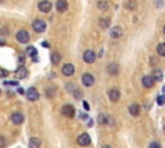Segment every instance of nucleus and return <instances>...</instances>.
Listing matches in <instances>:
<instances>
[{"mask_svg":"<svg viewBox=\"0 0 165 148\" xmlns=\"http://www.w3.org/2000/svg\"><path fill=\"white\" fill-rule=\"evenodd\" d=\"M80 117H81V118H88V116H86L85 113H82V112L80 113Z\"/></svg>","mask_w":165,"mask_h":148,"instance_id":"nucleus-36","label":"nucleus"},{"mask_svg":"<svg viewBox=\"0 0 165 148\" xmlns=\"http://www.w3.org/2000/svg\"><path fill=\"white\" fill-rule=\"evenodd\" d=\"M123 28H121L120 26H115L114 28H111V31H110V35L112 39H120L121 36H123Z\"/></svg>","mask_w":165,"mask_h":148,"instance_id":"nucleus-8","label":"nucleus"},{"mask_svg":"<svg viewBox=\"0 0 165 148\" xmlns=\"http://www.w3.org/2000/svg\"><path fill=\"white\" fill-rule=\"evenodd\" d=\"M163 31H164V34H165V26H164V28H163Z\"/></svg>","mask_w":165,"mask_h":148,"instance_id":"nucleus-41","label":"nucleus"},{"mask_svg":"<svg viewBox=\"0 0 165 148\" xmlns=\"http://www.w3.org/2000/svg\"><path fill=\"white\" fill-rule=\"evenodd\" d=\"M156 50L160 57H165V43H160L156 48Z\"/></svg>","mask_w":165,"mask_h":148,"instance_id":"nucleus-24","label":"nucleus"},{"mask_svg":"<svg viewBox=\"0 0 165 148\" xmlns=\"http://www.w3.org/2000/svg\"><path fill=\"white\" fill-rule=\"evenodd\" d=\"M32 28L35 32H44L47 28V25L43 20H35L32 22Z\"/></svg>","mask_w":165,"mask_h":148,"instance_id":"nucleus-2","label":"nucleus"},{"mask_svg":"<svg viewBox=\"0 0 165 148\" xmlns=\"http://www.w3.org/2000/svg\"><path fill=\"white\" fill-rule=\"evenodd\" d=\"M129 113L132 115V116H138V115L141 113V107L138 106L137 103L130 104V107H129Z\"/></svg>","mask_w":165,"mask_h":148,"instance_id":"nucleus-17","label":"nucleus"},{"mask_svg":"<svg viewBox=\"0 0 165 148\" xmlns=\"http://www.w3.org/2000/svg\"><path fill=\"white\" fill-rule=\"evenodd\" d=\"M61 112H62V115H63V116L69 117V118H72V117L75 116V108L72 107V106H70V104H66V106L62 107Z\"/></svg>","mask_w":165,"mask_h":148,"instance_id":"nucleus-5","label":"nucleus"},{"mask_svg":"<svg viewBox=\"0 0 165 148\" xmlns=\"http://www.w3.org/2000/svg\"><path fill=\"white\" fill-rule=\"evenodd\" d=\"M81 81H82V85L84 87H92V85L94 84V76L90 75V74H84L81 77Z\"/></svg>","mask_w":165,"mask_h":148,"instance_id":"nucleus-7","label":"nucleus"},{"mask_svg":"<svg viewBox=\"0 0 165 148\" xmlns=\"http://www.w3.org/2000/svg\"><path fill=\"white\" fill-rule=\"evenodd\" d=\"M45 94H47L48 98H53V97H54V94H56V89L54 88H48L45 90Z\"/></svg>","mask_w":165,"mask_h":148,"instance_id":"nucleus-26","label":"nucleus"},{"mask_svg":"<svg viewBox=\"0 0 165 148\" xmlns=\"http://www.w3.org/2000/svg\"><path fill=\"white\" fill-rule=\"evenodd\" d=\"M148 148H161V144H160L159 142H151V144H150V147Z\"/></svg>","mask_w":165,"mask_h":148,"instance_id":"nucleus-28","label":"nucleus"},{"mask_svg":"<svg viewBox=\"0 0 165 148\" xmlns=\"http://www.w3.org/2000/svg\"><path fill=\"white\" fill-rule=\"evenodd\" d=\"M108 97L110 99L112 102H119V99H120V92L118 89H111L110 92H108Z\"/></svg>","mask_w":165,"mask_h":148,"instance_id":"nucleus-15","label":"nucleus"},{"mask_svg":"<svg viewBox=\"0 0 165 148\" xmlns=\"http://www.w3.org/2000/svg\"><path fill=\"white\" fill-rule=\"evenodd\" d=\"M90 137L86 134V133H82V134H80L79 137H77V144L81 146V147H86L90 144Z\"/></svg>","mask_w":165,"mask_h":148,"instance_id":"nucleus-3","label":"nucleus"},{"mask_svg":"<svg viewBox=\"0 0 165 148\" xmlns=\"http://www.w3.org/2000/svg\"><path fill=\"white\" fill-rule=\"evenodd\" d=\"M0 93H2V92H0Z\"/></svg>","mask_w":165,"mask_h":148,"instance_id":"nucleus-43","label":"nucleus"},{"mask_svg":"<svg viewBox=\"0 0 165 148\" xmlns=\"http://www.w3.org/2000/svg\"><path fill=\"white\" fill-rule=\"evenodd\" d=\"M50 59H52L53 65H58V63H60V61L62 59V57H61V54L58 53V52H53L52 55H50Z\"/></svg>","mask_w":165,"mask_h":148,"instance_id":"nucleus-21","label":"nucleus"},{"mask_svg":"<svg viewBox=\"0 0 165 148\" xmlns=\"http://www.w3.org/2000/svg\"><path fill=\"white\" fill-rule=\"evenodd\" d=\"M154 79H155V80H157V81L161 80V79H163V74H161V71L157 70V68H155V70H154Z\"/></svg>","mask_w":165,"mask_h":148,"instance_id":"nucleus-25","label":"nucleus"},{"mask_svg":"<svg viewBox=\"0 0 165 148\" xmlns=\"http://www.w3.org/2000/svg\"><path fill=\"white\" fill-rule=\"evenodd\" d=\"M72 93H74V95H75V98H76V99H81V98H82V93H81V90H80V89H75Z\"/></svg>","mask_w":165,"mask_h":148,"instance_id":"nucleus-27","label":"nucleus"},{"mask_svg":"<svg viewBox=\"0 0 165 148\" xmlns=\"http://www.w3.org/2000/svg\"><path fill=\"white\" fill-rule=\"evenodd\" d=\"M82 104H84V107H85L86 111H89V106H88V103H86V102H82Z\"/></svg>","mask_w":165,"mask_h":148,"instance_id":"nucleus-34","label":"nucleus"},{"mask_svg":"<svg viewBox=\"0 0 165 148\" xmlns=\"http://www.w3.org/2000/svg\"><path fill=\"white\" fill-rule=\"evenodd\" d=\"M156 4H157V7L160 8V7L163 5V0H157V2H156Z\"/></svg>","mask_w":165,"mask_h":148,"instance_id":"nucleus-35","label":"nucleus"},{"mask_svg":"<svg viewBox=\"0 0 165 148\" xmlns=\"http://www.w3.org/2000/svg\"><path fill=\"white\" fill-rule=\"evenodd\" d=\"M142 85L144 88H152L155 85L154 76H144V77L142 79Z\"/></svg>","mask_w":165,"mask_h":148,"instance_id":"nucleus-12","label":"nucleus"},{"mask_svg":"<svg viewBox=\"0 0 165 148\" xmlns=\"http://www.w3.org/2000/svg\"><path fill=\"white\" fill-rule=\"evenodd\" d=\"M66 89H67V92H74V90H75L76 88H75V85H74V84H71V83H70V84H67V85H66Z\"/></svg>","mask_w":165,"mask_h":148,"instance_id":"nucleus-29","label":"nucleus"},{"mask_svg":"<svg viewBox=\"0 0 165 148\" xmlns=\"http://www.w3.org/2000/svg\"><path fill=\"white\" fill-rule=\"evenodd\" d=\"M62 74H63L65 76H72V75L75 74V67H74V65L66 63L63 67H62Z\"/></svg>","mask_w":165,"mask_h":148,"instance_id":"nucleus-9","label":"nucleus"},{"mask_svg":"<svg viewBox=\"0 0 165 148\" xmlns=\"http://www.w3.org/2000/svg\"><path fill=\"white\" fill-rule=\"evenodd\" d=\"M5 85H17V81H12V83H4Z\"/></svg>","mask_w":165,"mask_h":148,"instance_id":"nucleus-33","label":"nucleus"},{"mask_svg":"<svg viewBox=\"0 0 165 148\" xmlns=\"http://www.w3.org/2000/svg\"><path fill=\"white\" fill-rule=\"evenodd\" d=\"M7 75H8V71L3 70V68H0V77H5Z\"/></svg>","mask_w":165,"mask_h":148,"instance_id":"nucleus-32","label":"nucleus"},{"mask_svg":"<svg viewBox=\"0 0 165 148\" xmlns=\"http://www.w3.org/2000/svg\"><path fill=\"white\" fill-rule=\"evenodd\" d=\"M26 97L28 101H31V102H35L39 99V97H40V94H39V92L35 89V88H30L27 90V93H26Z\"/></svg>","mask_w":165,"mask_h":148,"instance_id":"nucleus-6","label":"nucleus"},{"mask_svg":"<svg viewBox=\"0 0 165 148\" xmlns=\"http://www.w3.org/2000/svg\"><path fill=\"white\" fill-rule=\"evenodd\" d=\"M18 93H19V94H23L25 92H23V89H22V88H18Z\"/></svg>","mask_w":165,"mask_h":148,"instance_id":"nucleus-37","label":"nucleus"},{"mask_svg":"<svg viewBox=\"0 0 165 148\" xmlns=\"http://www.w3.org/2000/svg\"><path fill=\"white\" fill-rule=\"evenodd\" d=\"M163 92H164V95H165V87L163 88Z\"/></svg>","mask_w":165,"mask_h":148,"instance_id":"nucleus-40","label":"nucleus"},{"mask_svg":"<svg viewBox=\"0 0 165 148\" xmlns=\"http://www.w3.org/2000/svg\"><path fill=\"white\" fill-rule=\"evenodd\" d=\"M157 103L160 104V106L165 103V95H161V97H159V98H157Z\"/></svg>","mask_w":165,"mask_h":148,"instance_id":"nucleus-31","label":"nucleus"},{"mask_svg":"<svg viewBox=\"0 0 165 148\" xmlns=\"http://www.w3.org/2000/svg\"><path fill=\"white\" fill-rule=\"evenodd\" d=\"M26 53H27V55L32 57V59L35 62H37V52H36V49L34 46H28L26 49Z\"/></svg>","mask_w":165,"mask_h":148,"instance_id":"nucleus-18","label":"nucleus"},{"mask_svg":"<svg viewBox=\"0 0 165 148\" xmlns=\"http://www.w3.org/2000/svg\"><path fill=\"white\" fill-rule=\"evenodd\" d=\"M28 146H30V148H40L41 140L39 138H31L30 142H28Z\"/></svg>","mask_w":165,"mask_h":148,"instance_id":"nucleus-20","label":"nucleus"},{"mask_svg":"<svg viewBox=\"0 0 165 148\" xmlns=\"http://www.w3.org/2000/svg\"><path fill=\"white\" fill-rule=\"evenodd\" d=\"M97 8H98L101 12H106L108 9V2L107 0H99V2L97 3Z\"/></svg>","mask_w":165,"mask_h":148,"instance_id":"nucleus-19","label":"nucleus"},{"mask_svg":"<svg viewBox=\"0 0 165 148\" xmlns=\"http://www.w3.org/2000/svg\"><path fill=\"white\" fill-rule=\"evenodd\" d=\"M14 76H16V79L17 80H21V79H25L26 76H27V70L25 67H19L17 71H16V74H14Z\"/></svg>","mask_w":165,"mask_h":148,"instance_id":"nucleus-16","label":"nucleus"},{"mask_svg":"<svg viewBox=\"0 0 165 148\" xmlns=\"http://www.w3.org/2000/svg\"><path fill=\"white\" fill-rule=\"evenodd\" d=\"M37 8H39V11L43 13H49L52 9V3L49 0H41V2L37 4Z\"/></svg>","mask_w":165,"mask_h":148,"instance_id":"nucleus-4","label":"nucleus"},{"mask_svg":"<svg viewBox=\"0 0 165 148\" xmlns=\"http://www.w3.org/2000/svg\"><path fill=\"white\" fill-rule=\"evenodd\" d=\"M12 121H13V124H16V125H21V124L23 122V115L22 113H19V112H14L13 115H12Z\"/></svg>","mask_w":165,"mask_h":148,"instance_id":"nucleus-13","label":"nucleus"},{"mask_svg":"<svg viewBox=\"0 0 165 148\" xmlns=\"http://www.w3.org/2000/svg\"><path fill=\"white\" fill-rule=\"evenodd\" d=\"M98 121L101 125H106V124L108 122V117H107V115H105V113H99L98 115Z\"/></svg>","mask_w":165,"mask_h":148,"instance_id":"nucleus-23","label":"nucleus"},{"mask_svg":"<svg viewBox=\"0 0 165 148\" xmlns=\"http://www.w3.org/2000/svg\"><path fill=\"white\" fill-rule=\"evenodd\" d=\"M5 144H7V140H5V138L0 135V148H4V147H5Z\"/></svg>","mask_w":165,"mask_h":148,"instance_id":"nucleus-30","label":"nucleus"},{"mask_svg":"<svg viewBox=\"0 0 165 148\" xmlns=\"http://www.w3.org/2000/svg\"><path fill=\"white\" fill-rule=\"evenodd\" d=\"M164 130H165V125H164Z\"/></svg>","mask_w":165,"mask_h":148,"instance_id":"nucleus-42","label":"nucleus"},{"mask_svg":"<svg viewBox=\"0 0 165 148\" xmlns=\"http://www.w3.org/2000/svg\"><path fill=\"white\" fill-rule=\"evenodd\" d=\"M110 18H101L99 20V27L101 28H103V30H106V28H108L110 27Z\"/></svg>","mask_w":165,"mask_h":148,"instance_id":"nucleus-22","label":"nucleus"},{"mask_svg":"<svg viewBox=\"0 0 165 148\" xmlns=\"http://www.w3.org/2000/svg\"><path fill=\"white\" fill-rule=\"evenodd\" d=\"M84 61H85V63H93V62L95 61V53L93 50H85V53H84Z\"/></svg>","mask_w":165,"mask_h":148,"instance_id":"nucleus-10","label":"nucleus"},{"mask_svg":"<svg viewBox=\"0 0 165 148\" xmlns=\"http://www.w3.org/2000/svg\"><path fill=\"white\" fill-rule=\"evenodd\" d=\"M119 65L118 63H110L108 66H107V72L110 74V75H112V76H115V75H118L119 74Z\"/></svg>","mask_w":165,"mask_h":148,"instance_id":"nucleus-14","label":"nucleus"},{"mask_svg":"<svg viewBox=\"0 0 165 148\" xmlns=\"http://www.w3.org/2000/svg\"><path fill=\"white\" fill-rule=\"evenodd\" d=\"M4 45H5V41H4V40H0V46H4Z\"/></svg>","mask_w":165,"mask_h":148,"instance_id":"nucleus-38","label":"nucleus"},{"mask_svg":"<svg viewBox=\"0 0 165 148\" xmlns=\"http://www.w3.org/2000/svg\"><path fill=\"white\" fill-rule=\"evenodd\" d=\"M56 8H57V11L60 13H63V12L67 11V8H69V3H67L66 0H57Z\"/></svg>","mask_w":165,"mask_h":148,"instance_id":"nucleus-11","label":"nucleus"},{"mask_svg":"<svg viewBox=\"0 0 165 148\" xmlns=\"http://www.w3.org/2000/svg\"><path fill=\"white\" fill-rule=\"evenodd\" d=\"M102 148H112V147H111V146H103Z\"/></svg>","mask_w":165,"mask_h":148,"instance_id":"nucleus-39","label":"nucleus"},{"mask_svg":"<svg viewBox=\"0 0 165 148\" xmlns=\"http://www.w3.org/2000/svg\"><path fill=\"white\" fill-rule=\"evenodd\" d=\"M17 41L21 43V44H26V43H28V40H30V34L26 31V30H21L17 32Z\"/></svg>","mask_w":165,"mask_h":148,"instance_id":"nucleus-1","label":"nucleus"}]
</instances>
